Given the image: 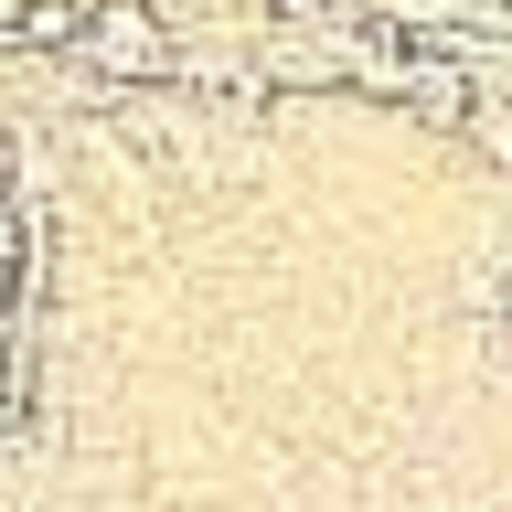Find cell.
<instances>
[{"mask_svg": "<svg viewBox=\"0 0 512 512\" xmlns=\"http://www.w3.org/2000/svg\"><path fill=\"white\" fill-rule=\"evenodd\" d=\"M96 86H171V22L150 0H86V32H75Z\"/></svg>", "mask_w": 512, "mask_h": 512, "instance_id": "1", "label": "cell"}, {"mask_svg": "<svg viewBox=\"0 0 512 512\" xmlns=\"http://www.w3.org/2000/svg\"><path fill=\"white\" fill-rule=\"evenodd\" d=\"M256 86H267V96H320V86H352V32L256 22Z\"/></svg>", "mask_w": 512, "mask_h": 512, "instance_id": "2", "label": "cell"}, {"mask_svg": "<svg viewBox=\"0 0 512 512\" xmlns=\"http://www.w3.org/2000/svg\"><path fill=\"white\" fill-rule=\"evenodd\" d=\"M75 32H86V0H22L11 43H22V54H75Z\"/></svg>", "mask_w": 512, "mask_h": 512, "instance_id": "3", "label": "cell"}, {"mask_svg": "<svg viewBox=\"0 0 512 512\" xmlns=\"http://www.w3.org/2000/svg\"><path fill=\"white\" fill-rule=\"evenodd\" d=\"M267 22H310V32H352L363 0H267Z\"/></svg>", "mask_w": 512, "mask_h": 512, "instance_id": "4", "label": "cell"}]
</instances>
